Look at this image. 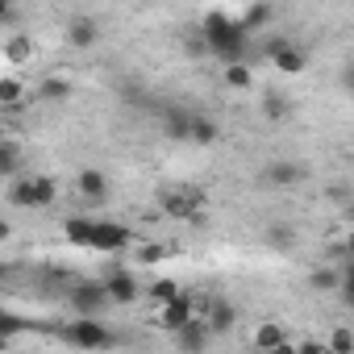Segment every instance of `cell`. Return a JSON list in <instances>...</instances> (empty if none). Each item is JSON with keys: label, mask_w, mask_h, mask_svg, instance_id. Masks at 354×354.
Returning <instances> with one entry per match:
<instances>
[{"label": "cell", "mask_w": 354, "mask_h": 354, "mask_svg": "<svg viewBox=\"0 0 354 354\" xmlns=\"http://www.w3.org/2000/svg\"><path fill=\"white\" fill-rule=\"evenodd\" d=\"M92 230H96V221L84 217V213H75V217L63 221V238H67L71 246H80V250H92Z\"/></svg>", "instance_id": "cell-18"}, {"label": "cell", "mask_w": 354, "mask_h": 354, "mask_svg": "<svg viewBox=\"0 0 354 354\" xmlns=\"http://www.w3.org/2000/svg\"><path fill=\"white\" fill-rule=\"evenodd\" d=\"M308 288L321 292V296H325V292H337V288H342V263H325V267H317V271L308 275Z\"/></svg>", "instance_id": "cell-22"}, {"label": "cell", "mask_w": 354, "mask_h": 354, "mask_svg": "<svg viewBox=\"0 0 354 354\" xmlns=\"http://www.w3.org/2000/svg\"><path fill=\"white\" fill-rule=\"evenodd\" d=\"M104 304H113L104 279H71L67 283V308L75 317H100Z\"/></svg>", "instance_id": "cell-5"}, {"label": "cell", "mask_w": 354, "mask_h": 354, "mask_svg": "<svg viewBox=\"0 0 354 354\" xmlns=\"http://www.w3.org/2000/svg\"><path fill=\"white\" fill-rule=\"evenodd\" d=\"M5 201L13 209H50L59 201V180L55 175H26V180H5Z\"/></svg>", "instance_id": "cell-3"}, {"label": "cell", "mask_w": 354, "mask_h": 354, "mask_svg": "<svg viewBox=\"0 0 354 354\" xmlns=\"http://www.w3.org/2000/svg\"><path fill=\"white\" fill-rule=\"evenodd\" d=\"M271 67H275L279 75H304V71H308V50L296 46V42H288V46L271 59Z\"/></svg>", "instance_id": "cell-17"}, {"label": "cell", "mask_w": 354, "mask_h": 354, "mask_svg": "<svg viewBox=\"0 0 354 354\" xmlns=\"http://www.w3.org/2000/svg\"><path fill=\"white\" fill-rule=\"evenodd\" d=\"M21 100H26V84H21L13 71H9V75H0V109H5V113H17Z\"/></svg>", "instance_id": "cell-21"}, {"label": "cell", "mask_w": 354, "mask_h": 354, "mask_svg": "<svg viewBox=\"0 0 354 354\" xmlns=\"http://www.w3.org/2000/svg\"><path fill=\"white\" fill-rule=\"evenodd\" d=\"M217 138H221L217 117H209V113H201V109H196V117H192V142H196V146H213Z\"/></svg>", "instance_id": "cell-25"}, {"label": "cell", "mask_w": 354, "mask_h": 354, "mask_svg": "<svg viewBox=\"0 0 354 354\" xmlns=\"http://www.w3.org/2000/svg\"><path fill=\"white\" fill-rule=\"evenodd\" d=\"M30 59H34V38L13 30V34L5 38V63H9V67H26Z\"/></svg>", "instance_id": "cell-19"}, {"label": "cell", "mask_w": 354, "mask_h": 354, "mask_svg": "<svg viewBox=\"0 0 354 354\" xmlns=\"http://www.w3.org/2000/svg\"><path fill=\"white\" fill-rule=\"evenodd\" d=\"M250 346H254V350H283V354H288V350H296V342L283 333V325H279V321H263V325L254 329Z\"/></svg>", "instance_id": "cell-14"}, {"label": "cell", "mask_w": 354, "mask_h": 354, "mask_svg": "<svg viewBox=\"0 0 354 354\" xmlns=\"http://www.w3.org/2000/svg\"><path fill=\"white\" fill-rule=\"evenodd\" d=\"M96 42H100V21H96V17L80 13V17L67 21V46H75V50H92Z\"/></svg>", "instance_id": "cell-12"}, {"label": "cell", "mask_w": 354, "mask_h": 354, "mask_svg": "<svg viewBox=\"0 0 354 354\" xmlns=\"http://www.w3.org/2000/svg\"><path fill=\"white\" fill-rule=\"evenodd\" d=\"M184 292V283H175L171 275H162V279H154V283H146V296L154 300V304H167V300H175Z\"/></svg>", "instance_id": "cell-28"}, {"label": "cell", "mask_w": 354, "mask_h": 354, "mask_svg": "<svg viewBox=\"0 0 354 354\" xmlns=\"http://www.w3.org/2000/svg\"><path fill=\"white\" fill-rule=\"evenodd\" d=\"M71 92H75L71 75H42V80L34 84V96L46 100V104H63V100H71Z\"/></svg>", "instance_id": "cell-15"}, {"label": "cell", "mask_w": 354, "mask_h": 354, "mask_svg": "<svg viewBox=\"0 0 354 354\" xmlns=\"http://www.w3.org/2000/svg\"><path fill=\"white\" fill-rule=\"evenodd\" d=\"M225 88H234V92H250V88H254V71H250V59L225 63Z\"/></svg>", "instance_id": "cell-24"}, {"label": "cell", "mask_w": 354, "mask_h": 354, "mask_svg": "<svg viewBox=\"0 0 354 354\" xmlns=\"http://www.w3.org/2000/svg\"><path fill=\"white\" fill-rule=\"evenodd\" d=\"M288 42H292V38H283V34H267V38L259 42V59H267V63H271V59H275Z\"/></svg>", "instance_id": "cell-30"}, {"label": "cell", "mask_w": 354, "mask_h": 354, "mask_svg": "<svg viewBox=\"0 0 354 354\" xmlns=\"http://www.w3.org/2000/svg\"><path fill=\"white\" fill-rule=\"evenodd\" d=\"M171 254H175L171 242H142V246H133V263H162Z\"/></svg>", "instance_id": "cell-27"}, {"label": "cell", "mask_w": 354, "mask_h": 354, "mask_svg": "<svg viewBox=\"0 0 354 354\" xmlns=\"http://www.w3.org/2000/svg\"><path fill=\"white\" fill-rule=\"evenodd\" d=\"M201 34L209 42V55H217L221 63H238V59H250V34L242 30L238 17L221 13V9H209L201 17Z\"/></svg>", "instance_id": "cell-1"}, {"label": "cell", "mask_w": 354, "mask_h": 354, "mask_svg": "<svg viewBox=\"0 0 354 354\" xmlns=\"http://www.w3.org/2000/svg\"><path fill=\"white\" fill-rule=\"evenodd\" d=\"M209 325H213L217 333H230V329L238 325V308H234L225 296H213V308H209Z\"/></svg>", "instance_id": "cell-23"}, {"label": "cell", "mask_w": 354, "mask_h": 354, "mask_svg": "<svg viewBox=\"0 0 354 354\" xmlns=\"http://www.w3.org/2000/svg\"><path fill=\"white\" fill-rule=\"evenodd\" d=\"M104 288H109V300L113 304H133L146 288L138 283V275L133 271H125V267H117V271H109L104 275Z\"/></svg>", "instance_id": "cell-10"}, {"label": "cell", "mask_w": 354, "mask_h": 354, "mask_svg": "<svg viewBox=\"0 0 354 354\" xmlns=\"http://www.w3.org/2000/svg\"><path fill=\"white\" fill-rule=\"evenodd\" d=\"M196 317V304H192V292H180L175 300H167V304H158V317H154V325L162 329V333H180L188 321Z\"/></svg>", "instance_id": "cell-6"}, {"label": "cell", "mask_w": 354, "mask_h": 354, "mask_svg": "<svg viewBox=\"0 0 354 354\" xmlns=\"http://www.w3.org/2000/svg\"><path fill=\"white\" fill-rule=\"evenodd\" d=\"M133 246V230H125L121 221H96L92 230V250L96 254H121Z\"/></svg>", "instance_id": "cell-8"}, {"label": "cell", "mask_w": 354, "mask_h": 354, "mask_svg": "<svg viewBox=\"0 0 354 354\" xmlns=\"http://www.w3.org/2000/svg\"><path fill=\"white\" fill-rule=\"evenodd\" d=\"M63 342L75 346V350H113L117 346V333L104 321H96V317H80V321H71L63 329Z\"/></svg>", "instance_id": "cell-4"}, {"label": "cell", "mask_w": 354, "mask_h": 354, "mask_svg": "<svg viewBox=\"0 0 354 354\" xmlns=\"http://www.w3.org/2000/svg\"><path fill=\"white\" fill-rule=\"evenodd\" d=\"M325 196H329V201H346L350 192H346V184H333V188H325Z\"/></svg>", "instance_id": "cell-33"}, {"label": "cell", "mask_w": 354, "mask_h": 354, "mask_svg": "<svg viewBox=\"0 0 354 354\" xmlns=\"http://www.w3.org/2000/svg\"><path fill=\"white\" fill-rule=\"evenodd\" d=\"M213 337H217V329L209 325V317H192L180 333H175V346H180V350H205Z\"/></svg>", "instance_id": "cell-13"}, {"label": "cell", "mask_w": 354, "mask_h": 354, "mask_svg": "<svg viewBox=\"0 0 354 354\" xmlns=\"http://www.w3.org/2000/svg\"><path fill=\"white\" fill-rule=\"evenodd\" d=\"M329 350H337V354H350V350H354V333H350V329H337V333L329 337Z\"/></svg>", "instance_id": "cell-31"}, {"label": "cell", "mask_w": 354, "mask_h": 354, "mask_svg": "<svg viewBox=\"0 0 354 354\" xmlns=\"http://www.w3.org/2000/svg\"><path fill=\"white\" fill-rule=\"evenodd\" d=\"M346 250H350V254H354V230H350V234H346Z\"/></svg>", "instance_id": "cell-34"}, {"label": "cell", "mask_w": 354, "mask_h": 354, "mask_svg": "<svg viewBox=\"0 0 354 354\" xmlns=\"http://www.w3.org/2000/svg\"><path fill=\"white\" fill-rule=\"evenodd\" d=\"M267 246H275V250H292V242H296V230L288 225V221H275V225H267Z\"/></svg>", "instance_id": "cell-29"}, {"label": "cell", "mask_w": 354, "mask_h": 354, "mask_svg": "<svg viewBox=\"0 0 354 354\" xmlns=\"http://www.w3.org/2000/svg\"><path fill=\"white\" fill-rule=\"evenodd\" d=\"M259 113H263L271 125H283V121L292 117V100H288L279 88H263V96H259Z\"/></svg>", "instance_id": "cell-16"}, {"label": "cell", "mask_w": 354, "mask_h": 354, "mask_svg": "<svg viewBox=\"0 0 354 354\" xmlns=\"http://www.w3.org/2000/svg\"><path fill=\"white\" fill-rule=\"evenodd\" d=\"M75 192H80L84 205H104L109 201V175L100 167H84L75 175Z\"/></svg>", "instance_id": "cell-9"}, {"label": "cell", "mask_w": 354, "mask_h": 354, "mask_svg": "<svg viewBox=\"0 0 354 354\" xmlns=\"http://www.w3.org/2000/svg\"><path fill=\"white\" fill-rule=\"evenodd\" d=\"M304 167L300 162H292V158H271L267 167H263V175H259V180L271 188V192H288V188H300L304 184Z\"/></svg>", "instance_id": "cell-7"}, {"label": "cell", "mask_w": 354, "mask_h": 354, "mask_svg": "<svg viewBox=\"0 0 354 354\" xmlns=\"http://www.w3.org/2000/svg\"><path fill=\"white\" fill-rule=\"evenodd\" d=\"M192 117H196V109H188V104H167L162 109V133L171 142H192Z\"/></svg>", "instance_id": "cell-11"}, {"label": "cell", "mask_w": 354, "mask_h": 354, "mask_svg": "<svg viewBox=\"0 0 354 354\" xmlns=\"http://www.w3.org/2000/svg\"><path fill=\"white\" fill-rule=\"evenodd\" d=\"M342 92H346V96H354V59L342 67Z\"/></svg>", "instance_id": "cell-32"}, {"label": "cell", "mask_w": 354, "mask_h": 354, "mask_svg": "<svg viewBox=\"0 0 354 354\" xmlns=\"http://www.w3.org/2000/svg\"><path fill=\"white\" fill-rule=\"evenodd\" d=\"M17 167H21V142L13 133L0 138V175L5 180H17Z\"/></svg>", "instance_id": "cell-20"}, {"label": "cell", "mask_w": 354, "mask_h": 354, "mask_svg": "<svg viewBox=\"0 0 354 354\" xmlns=\"http://www.w3.org/2000/svg\"><path fill=\"white\" fill-rule=\"evenodd\" d=\"M205 205H209V192L196 188V184H167L158 188V209L175 221H192L201 225L205 221Z\"/></svg>", "instance_id": "cell-2"}, {"label": "cell", "mask_w": 354, "mask_h": 354, "mask_svg": "<svg viewBox=\"0 0 354 354\" xmlns=\"http://www.w3.org/2000/svg\"><path fill=\"white\" fill-rule=\"evenodd\" d=\"M238 21H242V30H246V34H259V30H267V26H271V5H267V0H254V5H250Z\"/></svg>", "instance_id": "cell-26"}]
</instances>
